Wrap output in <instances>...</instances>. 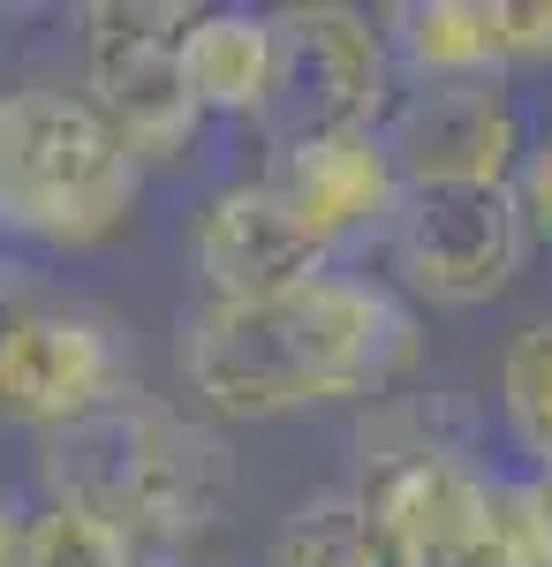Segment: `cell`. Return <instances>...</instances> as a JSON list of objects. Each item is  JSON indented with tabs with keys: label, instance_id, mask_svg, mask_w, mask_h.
<instances>
[{
	"label": "cell",
	"instance_id": "6da1fadb",
	"mask_svg": "<svg viewBox=\"0 0 552 567\" xmlns=\"http://www.w3.org/2000/svg\"><path fill=\"white\" fill-rule=\"evenodd\" d=\"M425 349L417 310L371 272H318L265 303H197L182 310L174 371L205 416L265 424L296 409L371 401Z\"/></svg>",
	"mask_w": 552,
	"mask_h": 567
},
{
	"label": "cell",
	"instance_id": "7a4b0ae2",
	"mask_svg": "<svg viewBox=\"0 0 552 567\" xmlns=\"http://www.w3.org/2000/svg\"><path fill=\"white\" fill-rule=\"evenodd\" d=\"M39 477L53 507H84L129 545H190L227 515V439L160 393H122L39 439Z\"/></svg>",
	"mask_w": 552,
	"mask_h": 567
},
{
	"label": "cell",
	"instance_id": "3957f363",
	"mask_svg": "<svg viewBox=\"0 0 552 567\" xmlns=\"http://www.w3.org/2000/svg\"><path fill=\"white\" fill-rule=\"evenodd\" d=\"M144 167L84 91H0V243L99 250L136 213Z\"/></svg>",
	"mask_w": 552,
	"mask_h": 567
},
{
	"label": "cell",
	"instance_id": "277c9868",
	"mask_svg": "<svg viewBox=\"0 0 552 567\" xmlns=\"http://www.w3.org/2000/svg\"><path fill=\"white\" fill-rule=\"evenodd\" d=\"M122 393H144L122 318L0 258V424H31L45 439Z\"/></svg>",
	"mask_w": 552,
	"mask_h": 567
},
{
	"label": "cell",
	"instance_id": "5b68a950",
	"mask_svg": "<svg viewBox=\"0 0 552 567\" xmlns=\"http://www.w3.org/2000/svg\"><path fill=\"white\" fill-rule=\"evenodd\" d=\"M197 8L182 0H91L84 8V106L122 136L136 167L190 159L197 99L182 84V31Z\"/></svg>",
	"mask_w": 552,
	"mask_h": 567
},
{
	"label": "cell",
	"instance_id": "8992f818",
	"mask_svg": "<svg viewBox=\"0 0 552 567\" xmlns=\"http://www.w3.org/2000/svg\"><path fill=\"white\" fill-rule=\"evenodd\" d=\"M265 23H273V84H265L257 130L273 152L303 136L379 130L393 114V61L364 8L296 0V8H273Z\"/></svg>",
	"mask_w": 552,
	"mask_h": 567
},
{
	"label": "cell",
	"instance_id": "52a82bcc",
	"mask_svg": "<svg viewBox=\"0 0 552 567\" xmlns=\"http://www.w3.org/2000/svg\"><path fill=\"white\" fill-rule=\"evenodd\" d=\"M393 265L409 280V296L439 310H477L508 296L522 258H530V227L508 182H439V189H401L393 213Z\"/></svg>",
	"mask_w": 552,
	"mask_h": 567
},
{
	"label": "cell",
	"instance_id": "ba28073f",
	"mask_svg": "<svg viewBox=\"0 0 552 567\" xmlns=\"http://www.w3.org/2000/svg\"><path fill=\"white\" fill-rule=\"evenodd\" d=\"M348 484L417 553V567H477V545H484V523H492V477L469 462L454 439L364 432V470Z\"/></svg>",
	"mask_w": 552,
	"mask_h": 567
},
{
	"label": "cell",
	"instance_id": "9c48e42d",
	"mask_svg": "<svg viewBox=\"0 0 552 567\" xmlns=\"http://www.w3.org/2000/svg\"><path fill=\"white\" fill-rule=\"evenodd\" d=\"M379 144L393 159V175H401V189H439V182H508L514 189V167L530 152L508 84L393 91Z\"/></svg>",
	"mask_w": 552,
	"mask_h": 567
},
{
	"label": "cell",
	"instance_id": "30bf717a",
	"mask_svg": "<svg viewBox=\"0 0 552 567\" xmlns=\"http://www.w3.org/2000/svg\"><path fill=\"white\" fill-rule=\"evenodd\" d=\"M257 182L288 205V219H296L334 265H340L348 243L393 235V213H401V175H393V159H386L379 130H340V136L280 144Z\"/></svg>",
	"mask_w": 552,
	"mask_h": 567
},
{
	"label": "cell",
	"instance_id": "8fae6325",
	"mask_svg": "<svg viewBox=\"0 0 552 567\" xmlns=\"http://www.w3.org/2000/svg\"><path fill=\"white\" fill-rule=\"evenodd\" d=\"M190 265L205 280V303H265L334 272V258L288 219L265 182H227L219 197H205V213L190 219Z\"/></svg>",
	"mask_w": 552,
	"mask_h": 567
},
{
	"label": "cell",
	"instance_id": "7c38bea8",
	"mask_svg": "<svg viewBox=\"0 0 552 567\" xmlns=\"http://www.w3.org/2000/svg\"><path fill=\"white\" fill-rule=\"evenodd\" d=\"M393 76L409 84H508L500 0H393L379 16Z\"/></svg>",
	"mask_w": 552,
	"mask_h": 567
},
{
	"label": "cell",
	"instance_id": "4fadbf2b",
	"mask_svg": "<svg viewBox=\"0 0 552 567\" xmlns=\"http://www.w3.org/2000/svg\"><path fill=\"white\" fill-rule=\"evenodd\" d=\"M182 84L197 99V114L257 122L265 84H273V23L257 8H197L182 31Z\"/></svg>",
	"mask_w": 552,
	"mask_h": 567
},
{
	"label": "cell",
	"instance_id": "5bb4252c",
	"mask_svg": "<svg viewBox=\"0 0 552 567\" xmlns=\"http://www.w3.org/2000/svg\"><path fill=\"white\" fill-rule=\"evenodd\" d=\"M265 567H417V553L379 523L356 484H326L280 515Z\"/></svg>",
	"mask_w": 552,
	"mask_h": 567
},
{
	"label": "cell",
	"instance_id": "9a60e30c",
	"mask_svg": "<svg viewBox=\"0 0 552 567\" xmlns=\"http://www.w3.org/2000/svg\"><path fill=\"white\" fill-rule=\"evenodd\" d=\"M500 416L514 454L538 477H552V318H530L500 349Z\"/></svg>",
	"mask_w": 552,
	"mask_h": 567
},
{
	"label": "cell",
	"instance_id": "2e32d148",
	"mask_svg": "<svg viewBox=\"0 0 552 567\" xmlns=\"http://www.w3.org/2000/svg\"><path fill=\"white\" fill-rule=\"evenodd\" d=\"M8 567H144V553L129 545L114 523H99L84 507H23L16 529V560Z\"/></svg>",
	"mask_w": 552,
	"mask_h": 567
},
{
	"label": "cell",
	"instance_id": "e0dca14e",
	"mask_svg": "<svg viewBox=\"0 0 552 567\" xmlns=\"http://www.w3.org/2000/svg\"><path fill=\"white\" fill-rule=\"evenodd\" d=\"M477 567H552V477H492V523Z\"/></svg>",
	"mask_w": 552,
	"mask_h": 567
},
{
	"label": "cell",
	"instance_id": "ac0fdd59",
	"mask_svg": "<svg viewBox=\"0 0 552 567\" xmlns=\"http://www.w3.org/2000/svg\"><path fill=\"white\" fill-rule=\"evenodd\" d=\"M514 205H522L530 243L552 250V130L530 136V152H522V167H514Z\"/></svg>",
	"mask_w": 552,
	"mask_h": 567
},
{
	"label": "cell",
	"instance_id": "d6986e66",
	"mask_svg": "<svg viewBox=\"0 0 552 567\" xmlns=\"http://www.w3.org/2000/svg\"><path fill=\"white\" fill-rule=\"evenodd\" d=\"M500 45H508V69L552 61V0H500Z\"/></svg>",
	"mask_w": 552,
	"mask_h": 567
},
{
	"label": "cell",
	"instance_id": "ffe728a7",
	"mask_svg": "<svg viewBox=\"0 0 552 567\" xmlns=\"http://www.w3.org/2000/svg\"><path fill=\"white\" fill-rule=\"evenodd\" d=\"M16 529H23V507H16V499L0 492V567L16 560Z\"/></svg>",
	"mask_w": 552,
	"mask_h": 567
}]
</instances>
